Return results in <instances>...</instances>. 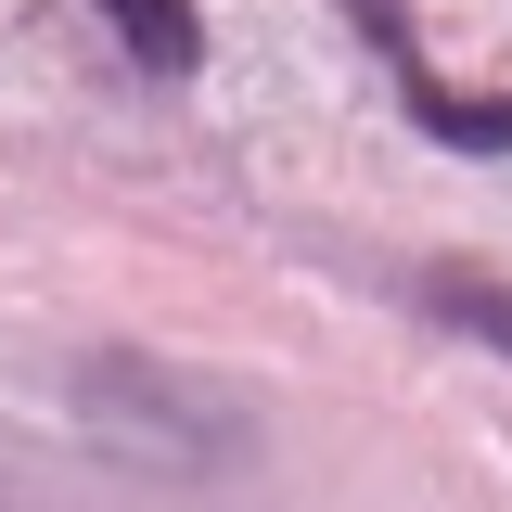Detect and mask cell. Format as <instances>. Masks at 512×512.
<instances>
[{
  "label": "cell",
  "instance_id": "obj_1",
  "mask_svg": "<svg viewBox=\"0 0 512 512\" xmlns=\"http://www.w3.org/2000/svg\"><path fill=\"white\" fill-rule=\"evenodd\" d=\"M77 436L128 474H231V461H256V397L180 372V359H90Z\"/></svg>",
  "mask_w": 512,
  "mask_h": 512
},
{
  "label": "cell",
  "instance_id": "obj_2",
  "mask_svg": "<svg viewBox=\"0 0 512 512\" xmlns=\"http://www.w3.org/2000/svg\"><path fill=\"white\" fill-rule=\"evenodd\" d=\"M397 103L423 141H461V154H512V90H448L423 52H397Z\"/></svg>",
  "mask_w": 512,
  "mask_h": 512
},
{
  "label": "cell",
  "instance_id": "obj_3",
  "mask_svg": "<svg viewBox=\"0 0 512 512\" xmlns=\"http://www.w3.org/2000/svg\"><path fill=\"white\" fill-rule=\"evenodd\" d=\"M90 13L128 39L141 77H192V64H205V13H192V0H90Z\"/></svg>",
  "mask_w": 512,
  "mask_h": 512
},
{
  "label": "cell",
  "instance_id": "obj_4",
  "mask_svg": "<svg viewBox=\"0 0 512 512\" xmlns=\"http://www.w3.org/2000/svg\"><path fill=\"white\" fill-rule=\"evenodd\" d=\"M423 308H436V320H461L474 346H500V359H512V282H474V269H423Z\"/></svg>",
  "mask_w": 512,
  "mask_h": 512
}]
</instances>
